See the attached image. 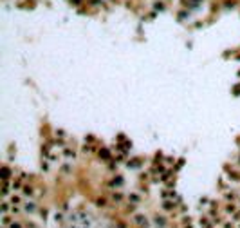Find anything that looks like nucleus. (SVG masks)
I'll return each mask as SVG.
<instances>
[{"mask_svg":"<svg viewBox=\"0 0 240 228\" xmlns=\"http://www.w3.org/2000/svg\"><path fill=\"white\" fill-rule=\"evenodd\" d=\"M11 228H20V225H13V226H11Z\"/></svg>","mask_w":240,"mask_h":228,"instance_id":"1","label":"nucleus"}]
</instances>
